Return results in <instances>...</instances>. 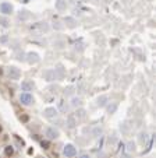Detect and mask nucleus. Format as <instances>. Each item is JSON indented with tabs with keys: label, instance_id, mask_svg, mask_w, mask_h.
<instances>
[{
	"label": "nucleus",
	"instance_id": "9",
	"mask_svg": "<svg viewBox=\"0 0 156 158\" xmlns=\"http://www.w3.org/2000/svg\"><path fill=\"white\" fill-rule=\"evenodd\" d=\"M66 125L68 129H74L77 126V118L74 115H68L67 119H66Z\"/></svg>",
	"mask_w": 156,
	"mask_h": 158
},
{
	"label": "nucleus",
	"instance_id": "3",
	"mask_svg": "<svg viewBox=\"0 0 156 158\" xmlns=\"http://www.w3.org/2000/svg\"><path fill=\"white\" fill-rule=\"evenodd\" d=\"M20 102L22 105H25V106H30V105H32L34 104V97H32V94H30V93H22L20 95Z\"/></svg>",
	"mask_w": 156,
	"mask_h": 158
},
{
	"label": "nucleus",
	"instance_id": "7",
	"mask_svg": "<svg viewBox=\"0 0 156 158\" xmlns=\"http://www.w3.org/2000/svg\"><path fill=\"white\" fill-rule=\"evenodd\" d=\"M27 62L30 63V64H35V63H38L39 62L38 53H35V52H30V53H27Z\"/></svg>",
	"mask_w": 156,
	"mask_h": 158
},
{
	"label": "nucleus",
	"instance_id": "26",
	"mask_svg": "<svg viewBox=\"0 0 156 158\" xmlns=\"http://www.w3.org/2000/svg\"><path fill=\"white\" fill-rule=\"evenodd\" d=\"M80 158H91V155L89 154H82V155H80Z\"/></svg>",
	"mask_w": 156,
	"mask_h": 158
},
{
	"label": "nucleus",
	"instance_id": "21",
	"mask_svg": "<svg viewBox=\"0 0 156 158\" xmlns=\"http://www.w3.org/2000/svg\"><path fill=\"white\" fill-rule=\"evenodd\" d=\"M102 134V127H95L94 129V136L95 137H98V136H100Z\"/></svg>",
	"mask_w": 156,
	"mask_h": 158
},
{
	"label": "nucleus",
	"instance_id": "14",
	"mask_svg": "<svg viewBox=\"0 0 156 158\" xmlns=\"http://www.w3.org/2000/svg\"><path fill=\"white\" fill-rule=\"evenodd\" d=\"M64 72H63V67L62 66H57V69H54V76L56 77H63Z\"/></svg>",
	"mask_w": 156,
	"mask_h": 158
},
{
	"label": "nucleus",
	"instance_id": "19",
	"mask_svg": "<svg viewBox=\"0 0 156 158\" xmlns=\"http://www.w3.org/2000/svg\"><path fill=\"white\" fill-rule=\"evenodd\" d=\"M4 152H6V155H13V152H14V148H13L11 146H7L6 150H4Z\"/></svg>",
	"mask_w": 156,
	"mask_h": 158
},
{
	"label": "nucleus",
	"instance_id": "18",
	"mask_svg": "<svg viewBox=\"0 0 156 158\" xmlns=\"http://www.w3.org/2000/svg\"><path fill=\"white\" fill-rule=\"evenodd\" d=\"M146 140H148V134L144 133V131H142V133H139V141H141V143H145Z\"/></svg>",
	"mask_w": 156,
	"mask_h": 158
},
{
	"label": "nucleus",
	"instance_id": "22",
	"mask_svg": "<svg viewBox=\"0 0 156 158\" xmlns=\"http://www.w3.org/2000/svg\"><path fill=\"white\" fill-rule=\"evenodd\" d=\"M77 116H78V118H84V116H85V110H84V109H78V114H77Z\"/></svg>",
	"mask_w": 156,
	"mask_h": 158
},
{
	"label": "nucleus",
	"instance_id": "24",
	"mask_svg": "<svg viewBox=\"0 0 156 158\" xmlns=\"http://www.w3.org/2000/svg\"><path fill=\"white\" fill-rule=\"evenodd\" d=\"M59 106H60V109H62V110H66V109H67V106H66V105L63 104V101H60V102H59Z\"/></svg>",
	"mask_w": 156,
	"mask_h": 158
},
{
	"label": "nucleus",
	"instance_id": "11",
	"mask_svg": "<svg viewBox=\"0 0 156 158\" xmlns=\"http://www.w3.org/2000/svg\"><path fill=\"white\" fill-rule=\"evenodd\" d=\"M98 106H105V105L107 104V97L106 95H100L99 98H98Z\"/></svg>",
	"mask_w": 156,
	"mask_h": 158
},
{
	"label": "nucleus",
	"instance_id": "15",
	"mask_svg": "<svg viewBox=\"0 0 156 158\" xmlns=\"http://www.w3.org/2000/svg\"><path fill=\"white\" fill-rule=\"evenodd\" d=\"M0 25L6 28V27H9V25H10V21L7 20L6 17H0Z\"/></svg>",
	"mask_w": 156,
	"mask_h": 158
},
{
	"label": "nucleus",
	"instance_id": "27",
	"mask_svg": "<svg viewBox=\"0 0 156 158\" xmlns=\"http://www.w3.org/2000/svg\"><path fill=\"white\" fill-rule=\"evenodd\" d=\"M0 130H2V127H0Z\"/></svg>",
	"mask_w": 156,
	"mask_h": 158
},
{
	"label": "nucleus",
	"instance_id": "1",
	"mask_svg": "<svg viewBox=\"0 0 156 158\" xmlns=\"http://www.w3.org/2000/svg\"><path fill=\"white\" fill-rule=\"evenodd\" d=\"M6 73H7V76L10 77V80H20V77H21V70L17 69V67H14V66L7 67Z\"/></svg>",
	"mask_w": 156,
	"mask_h": 158
},
{
	"label": "nucleus",
	"instance_id": "25",
	"mask_svg": "<svg viewBox=\"0 0 156 158\" xmlns=\"http://www.w3.org/2000/svg\"><path fill=\"white\" fill-rule=\"evenodd\" d=\"M42 146H43V148H49V144L46 141H42Z\"/></svg>",
	"mask_w": 156,
	"mask_h": 158
},
{
	"label": "nucleus",
	"instance_id": "6",
	"mask_svg": "<svg viewBox=\"0 0 156 158\" xmlns=\"http://www.w3.org/2000/svg\"><path fill=\"white\" fill-rule=\"evenodd\" d=\"M0 13L3 15H9L13 13V6L7 2H3V3H0Z\"/></svg>",
	"mask_w": 156,
	"mask_h": 158
},
{
	"label": "nucleus",
	"instance_id": "8",
	"mask_svg": "<svg viewBox=\"0 0 156 158\" xmlns=\"http://www.w3.org/2000/svg\"><path fill=\"white\" fill-rule=\"evenodd\" d=\"M21 89H22L24 93H28V91H32L34 89V83L30 80H25L21 83Z\"/></svg>",
	"mask_w": 156,
	"mask_h": 158
},
{
	"label": "nucleus",
	"instance_id": "4",
	"mask_svg": "<svg viewBox=\"0 0 156 158\" xmlns=\"http://www.w3.org/2000/svg\"><path fill=\"white\" fill-rule=\"evenodd\" d=\"M45 136H46L49 140H54V139L59 137V130L52 127V126H49V127L45 129Z\"/></svg>",
	"mask_w": 156,
	"mask_h": 158
},
{
	"label": "nucleus",
	"instance_id": "5",
	"mask_svg": "<svg viewBox=\"0 0 156 158\" xmlns=\"http://www.w3.org/2000/svg\"><path fill=\"white\" fill-rule=\"evenodd\" d=\"M43 116L46 118V119H49V120L54 119V118H57V109L56 108H53V106L46 108V109L43 110Z\"/></svg>",
	"mask_w": 156,
	"mask_h": 158
},
{
	"label": "nucleus",
	"instance_id": "10",
	"mask_svg": "<svg viewBox=\"0 0 156 158\" xmlns=\"http://www.w3.org/2000/svg\"><path fill=\"white\" fill-rule=\"evenodd\" d=\"M43 77L46 78L47 81H53L54 78H56V76H54V70H46V72H43Z\"/></svg>",
	"mask_w": 156,
	"mask_h": 158
},
{
	"label": "nucleus",
	"instance_id": "13",
	"mask_svg": "<svg viewBox=\"0 0 156 158\" xmlns=\"http://www.w3.org/2000/svg\"><path fill=\"white\" fill-rule=\"evenodd\" d=\"M116 109H117V102H112V104L107 105V112L109 114H114Z\"/></svg>",
	"mask_w": 156,
	"mask_h": 158
},
{
	"label": "nucleus",
	"instance_id": "20",
	"mask_svg": "<svg viewBox=\"0 0 156 158\" xmlns=\"http://www.w3.org/2000/svg\"><path fill=\"white\" fill-rule=\"evenodd\" d=\"M56 7H57L59 10L66 9V2H62V0H59V2H57V4H56Z\"/></svg>",
	"mask_w": 156,
	"mask_h": 158
},
{
	"label": "nucleus",
	"instance_id": "2",
	"mask_svg": "<svg viewBox=\"0 0 156 158\" xmlns=\"http://www.w3.org/2000/svg\"><path fill=\"white\" fill-rule=\"evenodd\" d=\"M63 154H64L66 158H73L77 155V148L73 144H66L64 148H63Z\"/></svg>",
	"mask_w": 156,
	"mask_h": 158
},
{
	"label": "nucleus",
	"instance_id": "17",
	"mask_svg": "<svg viewBox=\"0 0 156 158\" xmlns=\"http://www.w3.org/2000/svg\"><path fill=\"white\" fill-rule=\"evenodd\" d=\"M28 17H30V14H28V11H25V10H24V11H20V14H18V18H20V20H27Z\"/></svg>",
	"mask_w": 156,
	"mask_h": 158
},
{
	"label": "nucleus",
	"instance_id": "12",
	"mask_svg": "<svg viewBox=\"0 0 156 158\" xmlns=\"http://www.w3.org/2000/svg\"><path fill=\"white\" fill-rule=\"evenodd\" d=\"M81 98H78V97H74L73 99H71V106H74V108H78V106H81Z\"/></svg>",
	"mask_w": 156,
	"mask_h": 158
},
{
	"label": "nucleus",
	"instance_id": "16",
	"mask_svg": "<svg viewBox=\"0 0 156 158\" xmlns=\"http://www.w3.org/2000/svg\"><path fill=\"white\" fill-rule=\"evenodd\" d=\"M127 151H128V152L135 151V143H133V141H128V143H127Z\"/></svg>",
	"mask_w": 156,
	"mask_h": 158
},
{
	"label": "nucleus",
	"instance_id": "23",
	"mask_svg": "<svg viewBox=\"0 0 156 158\" xmlns=\"http://www.w3.org/2000/svg\"><path fill=\"white\" fill-rule=\"evenodd\" d=\"M7 41H9V36L7 35H3L2 38H0V42H2V44H6Z\"/></svg>",
	"mask_w": 156,
	"mask_h": 158
}]
</instances>
